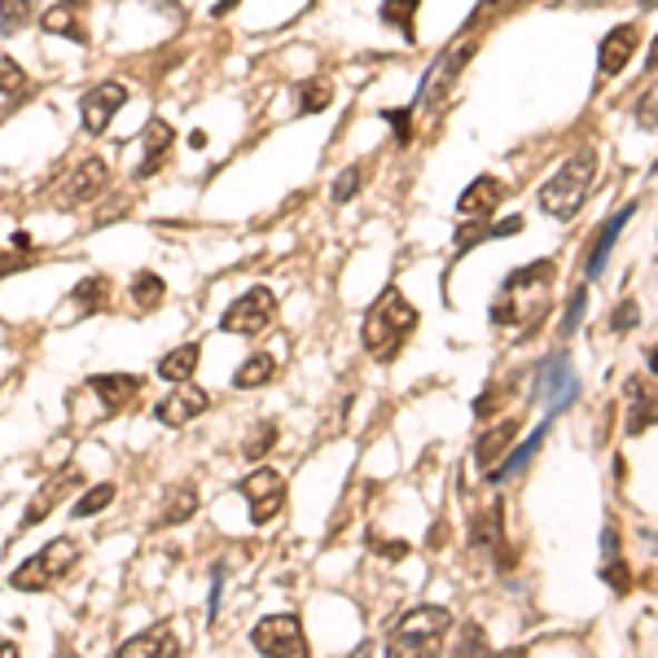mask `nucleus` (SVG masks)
I'll return each instance as SVG.
<instances>
[{
  "mask_svg": "<svg viewBox=\"0 0 658 658\" xmlns=\"http://www.w3.org/2000/svg\"><path fill=\"white\" fill-rule=\"evenodd\" d=\"M110 501H115V483H97V488H88V492L71 505V518H92V513L106 510Z\"/></svg>",
  "mask_w": 658,
  "mask_h": 658,
  "instance_id": "33",
  "label": "nucleus"
},
{
  "mask_svg": "<svg viewBox=\"0 0 658 658\" xmlns=\"http://www.w3.org/2000/svg\"><path fill=\"white\" fill-rule=\"evenodd\" d=\"M106 298H110V282L106 277H84L71 291V303H79V312H97V307H106Z\"/></svg>",
  "mask_w": 658,
  "mask_h": 658,
  "instance_id": "30",
  "label": "nucleus"
},
{
  "mask_svg": "<svg viewBox=\"0 0 658 658\" xmlns=\"http://www.w3.org/2000/svg\"><path fill=\"white\" fill-rule=\"evenodd\" d=\"M470 53H474V40H465V45H456V49L439 53L435 67H431V71H426V79H422V97H418V101L435 106L439 97H448V92H452V84H456V75L465 71Z\"/></svg>",
  "mask_w": 658,
  "mask_h": 658,
  "instance_id": "12",
  "label": "nucleus"
},
{
  "mask_svg": "<svg viewBox=\"0 0 658 658\" xmlns=\"http://www.w3.org/2000/svg\"><path fill=\"white\" fill-rule=\"evenodd\" d=\"M361 189V167H347L338 180H334V203H352Z\"/></svg>",
  "mask_w": 658,
  "mask_h": 658,
  "instance_id": "41",
  "label": "nucleus"
},
{
  "mask_svg": "<svg viewBox=\"0 0 658 658\" xmlns=\"http://www.w3.org/2000/svg\"><path fill=\"white\" fill-rule=\"evenodd\" d=\"M501 501H492L488 510L474 513V531H470V540H474V549H488V553H497V549H505V536H501Z\"/></svg>",
  "mask_w": 658,
  "mask_h": 658,
  "instance_id": "22",
  "label": "nucleus"
},
{
  "mask_svg": "<svg viewBox=\"0 0 658 658\" xmlns=\"http://www.w3.org/2000/svg\"><path fill=\"white\" fill-rule=\"evenodd\" d=\"M422 9V0H382V22L400 27L404 40H413V13Z\"/></svg>",
  "mask_w": 658,
  "mask_h": 658,
  "instance_id": "31",
  "label": "nucleus"
},
{
  "mask_svg": "<svg viewBox=\"0 0 658 658\" xmlns=\"http://www.w3.org/2000/svg\"><path fill=\"white\" fill-rule=\"evenodd\" d=\"M382 119H386V124H395V137H400V141H409V124H413V110H386Z\"/></svg>",
  "mask_w": 658,
  "mask_h": 658,
  "instance_id": "44",
  "label": "nucleus"
},
{
  "mask_svg": "<svg viewBox=\"0 0 658 658\" xmlns=\"http://www.w3.org/2000/svg\"><path fill=\"white\" fill-rule=\"evenodd\" d=\"M233 4H237V0H224V4H219V13H224V9H233Z\"/></svg>",
  "mask_w": 658,
  "mask_h": 658,
  "instance_id": "49",
  "label": "nucleus"
},
{
  "mask_svg": "<svg viewBox=\"0 0 658 658\" xmlns=\"http://www.w3.org/2000/svg\"><path fill=\"white\" fill-rule=\"evenodd\" d=\"M79 562V544H75L71 536H62V540H53V544H45L36 558H27L13 576H9V585L18 588V592H36V588H49L58 585V580H67L71 576V567Z\"/></svg>",
  "mask_w": 658,
  "mask_h": 658,
  "instance_id": "4",
  "label": "nucleus"
},
{
  "mask_svg": "<svg viewBox=\"0 0 658 658\" xmlns=\"http://www.w3.org/2000/svg\"><path fill=\"white\" fill-rule=\"evenodd\" d=\"M637 124L658 132V88H646V97L637 101Z\"/></svg>",
  "mask_w": 658,
  "mask_h": 658,
  "instance_id": "40",
  "label": "nucleus"
},
{
  "mask_svg": "<svg viewBox=\"0 0 658 658\" xmlns=\"http://www.w3.org/2000/svg\"><path fill=\"white\" fill-rule=\"evenodd\" d=\"M501 194H505V185H501L497 176H479L474 185H465V194H461V203H456V212H461V219L492 216V207L501 203Z\"/></svg>",
  "mask_w": 658,
  "mask_h": 658,
  "instance_id": "17",
  "label": "nucleus"
},
{
  "mask_svg": "<svg viewBox=\"0 0 658 658\" xmlns=\"http://www.w3.org/2000/svg\"><path fill=\"white\" fill-rule=\"evenodd\" d=\"M646 365H650V373L658 377V347H650V352H646Z\"/></svg>",
  "mask_w": 658,
  "mask_h": 658,
  "instance_id": "46",
  "label": "nucleus"
},
{
  "mask_svg": "<svg viewBox=\"0 0 658 658\" xmlns=\"http://www.w3.org/2000/svg\"><path fill=\"white\" fill-rule=\"evenodd\" d=\"M106 185H110V163L92 154V158L75 163L71 176L58 185V203H62V207H84V203L101 198V194H106Z\"/></svg>",
  "mask_w": 658,
  "mask_h": 658,
  "instance_id": "9",
  "label": "nucleus"
},
{
  "mask_svg": "<svg viewBox=\"0 0 658 658\" xmlns=\"http://www.w3.org/2000/svg\"><path fill=\"white\" fill-rule=\"evenodd\" d=\"M273 316H277V294L268 291V286H255V291L237 294L233 303H228V312L219 316V330L224 334H264L268 325H273Z\"/></svg>",
  "mask_w": 658,
  "mask_h": 658,
  "instance_id": "5",
  "label": "nucleus"
},
{
  "mask_svg": "<svg viewBox=\"0 0 658 658\" xmlns=\"http://www.w3.org/2000/svg\"><path fill=\"white\" fill-rule=\"evenodd\" d=\"M522 228V219L510 216V219H501V224H479V228H465L461 237H456V255H465L470 246H479V242H488V237H513Z\"/></svg>",
  "mask_w": 658,
  "mask_h": 658,
  "instance_id": "28",
  "label": "nucleus"
},
{
  "mask_svg": "<svg viewBox=\"0 0 658 658\" xmlns=\"http://www.w3.org/2000/svg\"><path fill=\"white\" fill-rule=\"evenodd\" d=\"M641 325V307H637V298H623L615 312H610V330L615 334H628V330H637Z\"/></svg>",
  "mask_w": 658,
  "mask_h": 658,
  "instance_id": "38",
  "label": "nucleus"
},
{
  "mask_svg": "<svg viewBox=\"0 0 658 658\" xmlns=\"http://www.w3.org/2000/svg\"><path fill=\"white\" fill-rule=\"evenodd\" d=\"M18 655V646H13V641H0V658H13Z\"/></svg>",
  "mask_w": 658,
  "mask_h": 658,
  "instance_id": "47",
  "label": "nucleus"
},
{
  "mask_svg": "<svg viewBox=\"0 0 658 658\" xmlns=\"http://www.w3.org/2000/svg\"><path fill=\"white\" fill-rule=\"evenodd\" d=\"M0 92H4V97H22V92H27V71H22L9 53H0Z\"/></svg>",
  "mask_w": 658,
  "mask_h": 658,
  "instance_id": "37",
  "label": "nucleus"
},
{
  "mask_svg": "<svg viewBox=\"0 0 658 658\" xmlns=\"http://www.w3.org/2000/svg\"><path fill=\"white\" fill-rule=\"evenodd\" d=\"M513 439H518V418H505V422H497L492 431H483V435L474 439V461H479L483 474H492L510 456Z\"/></svg>",
  "mask_w": 658,
  "mask_h": 658,
  "instance_id": "15",
  "label": "nucleus"
},
{
  "mask_svg": "<svg viewBox=\"0 0 658 658\" xmlns=\"http://www.w3.org/2000/svg\"><path fill=\"white\" fill-rule=\"evenodd\" d=\"M198 361H203V347H198V343H180L176 352H167V356L158 361V377H163V382H189Z\"/></svg>",
  "mask_w": 658,
  "mask_h": 658,
  "instance_id": "23",
  "label": "nucleus"
},
{
  "mask_svg": "<svg viewBox=\"0 0 658 658\" xmlns=\"http://www.w3.org/2000/svg\"><path fill=\"white\" fill-rule=\"evenodd\" d=\"M448 632H452V615L443 606H418L386 632V650L391 655H435Z\"/></svg>",
  "mask_w": 658,
  "mask_h": 658,
  "instance_id": "3",
  "label": "nucleus"
},
{
  "mask_svg": "<svg viewBox=\"0 0 658 658\" xmlns=\"http://www.w3.org/2000/svg\"><path fill=\"white\" fill-rule=\"evenodd\" d=\"M194 513H198V492H194V483H180L171 492V501L163 505V513L154 518V527H176V522H189Z\"/></svg>",
  "mask_w": 658,
  "mask_h": 658,
  "instance_id": "26",
  "label": "nucleus"
},
{
  "mask_svg": "<svg viewBox=\"0 0 658 658\" xmlns=\"http://www.w3.org/2000/svg\"><path fill=\"white\" fill-rule=\"evenodd\" d=\"M413 330H418V307L400 291H382L377 303L369 307L361 338H365V352L377 365H391V361L404 352V338H409Z\"/></svg>",
  "mask_w": 658,
  "mask_h": 658,
  "instance_id": "1",
  "label": "nucleus"
},
{
  "mask_svg": "<svg viewBox=\"0 0 658 658\" xmlns=\"http://www.w3.org/2000/svg\"><path fill=\"white\" fill-rule=\"evenodd\" d=\"M637 45H641V27L637 22H623V27L606 31L601 36V49H597V71L606 75V79L623 75L628 62H632V53H637Z\"/></svg>",
  "mask_w": 658,
  "mask_h": 658,
  "instance_id": "11",
  "label": "nucleus"
},
{
  "mask_svg": "<svg viewBox=\"0 0 658 658\" xmlns=\"http://www.w3.org/2000/svg\"><path fill=\"white\" fill-rule=\"evenodd\" d=\"M544 282H553V259H540V264H527V268H518L505 277V291H522V286H544Z\"/></svg>",
  "mask_w": 658,
  "mask_h": 658,
  "instance_id": "34",
  "label": "nucleus"
},
{
  "mask_svg": "<svg viewBox=\"0 0 658 658\" xmlns=\"http://www.w3.org/2000/svg\"><path fill=\"white\" fill-rule=\"evenodd\" d=\"M650 71H658V40H655V49H650Z\"/></svg>",
  "mask_w": 658,
  "mask_h": 658,
  "instance_id": "48",
  "label": "nucleus"
},
{
  "mask_svg": "<svg viewBox=\"0 0 658 658\" xmlns=\"http://www.w3.org/2000/svg\"><path fill=\"white\" fill-rule=\"evenodd\" d=\"M330 101H334V88H330L325 79H312V84H303V97H298V115H312V110H330Z\"/></svg>",
  "mask_w": 658,
  "mask_h": 658,
  "instance_id": "36",
  "label": "nucleus"
},
{
  "mask_svg": "<svg viewBox=\"0 0 658 658\" xmlns=\"http://www.w3.org/2000/svg\"><path fill=\"white\" fill-rule=\"evenodd\" d=\"M601 558H606V562L619 558V527H615V522H606V531H601Z\"/></svg>",
  "mask_w": 658,
  "mask_h": 658,
  "instance_id": "43",
  "label": "nucleus"
},
{
  "mask_svg": "<svg viewBox=\"0 0 658 658\" xmlns=\"http://www.w3.org/2000/svg\"><path fill=\"white\" fill-rule=\"evenodd\" d=\"M167 298V286H163V277L158 273H149V268H141L137 277H132V303L141 307V312H154L158 303Z\"/></svg>",
  "mask_w": 658,
  "mask_h": 658,
  "instance_id": "29",
  "label": "nucleus"
},
{
  "mask_svg": "<svg viewBox=\"0 0 658 658\" xmlns=\"http://www.w3.org/2000/svg\"><path fill=\"white\" fill-rule=\"evenodd\" d=\"M585 307H588V291L580 286V291L571 294V303H567V316H562V338H571V334L580 330V321H585Z\"/></svg>",
  "mask_w": 658,
  "mask_h": 658,
  "instance_id": "39",
  "label": "nucleus"
},
{
  "mask_svg": "<svg viewBox=\"0 0 658 658\" xmlns=\"http://www.w3.org/2000/svg\"><path fill=\"white\" fill-rule=\"evenodd\" d=\"M544 435H549V422H544V426H536V431H531V439H527V443H522L513 456H505V461H501V470H492V483H510V479H518V474L527 470V461L540 452Z\"/></svg>",
  "mask_w": 658,
  "mask_h": 658,
  "instance_id": "25",
  "label": "nucleus"
},
{
  "mask_svg": "<svg viewBox=\"0 0 658 658\" xmlns=\"http://www.w3.org/2000/svg\"><path fill=\"white\" fill-rule=\"evenodd\" d=\"M36 18V0H0V31L13 36Z\"/></svg>",
  "mask_w": 658,
  "mask_h": 658,
  "instance_id": "32",
  "label": "nucleus"
},
{
  "mask_svg": "<svg viewBox=\"0 0 658 658\" xmlns=\"http://www.w3.org/2000/svg\"><path fill=\"white\" fill-rule=\"evenodd\" d=\"M75 483H79V470H62V474H58V479H53V483L40 492V501H31V505H27V513H22V527H36V522H45V518H49V505L62 497V488H75Z\"/></svg>",
  "mask_w": 658,
  "mask_h": 658,
  "instance_id": "27",
  "label": "nucleus"
},
{
  "mask_svg": "<svg viewBox=\"0 0 658 658\" xmlns=\"http://www.w3.org/2000/svg\"><path fill=\"white\" fill-rule=\"evenodd\" d=\"M141 137H146V163L137 167V176L146 180V176H154L163 167V154L176 146V128H167V119H149Z\"/></svg>",
  "mask_w": 658,
  "mask_h": 658,
  "instance_id": "21",
  "label": "nucleus"
},
{
  "mask_svg": "<svg viewBox=\"0 0 658 658\" xmlns=\"http://www.w3.org/2000/svg\"><path fill=\"white\" fill-rule=\"evenodd\" d=\"M273 443H277V422H259L255 435L242 443V456H246V461H259V456L273 452Z\"/></svg>",
  "mask_w": 658,
  "mask_h": 658,
  "instance_id": "35",
  "label": "nucleus"
},
{
  "mask_svg": "<svg viewBox=\"0 0 658 658\" xmlns=\"http://www.w3.org/2000/svg\"><path fill=\"white\" fill-rule=\"evenodd\" d=\"M27 259H9V255H0V273H18Z\"/></svg>",
  "mask_w": 658,
  "mask_h": 658,
  "instance_id": "45",
  "label": "nucleus"
},
{
  "mask_svg": "<svg viewBox=\"0 0 658 658\" xmlns=\"http://www.w3.org/2000/svg\"><path fill=\"white\" fill-rule=\"evenodd\" d=\"M242 497L251 505L255 527H268L282 513V505H286V479L277 470H255V474L242 479Z\"/></svg>",
  "mask_w": 658,
  "mask_h": 658,
  "instance_id": "8",
  "label": "nucleus"
},
{
  "mask_svg": "<svg viewBox=\"0 0 658 658\" xmlns=\"http://www.w3.org/2000/svg\"><path fill=\"white\" fill-rule=\"evenodd\" d=\"M628 400H632V409H628V431H632V435H646L658 422V391H650L641 377H628Z\"/></svg>",
  "mask_w": 658,
  "mask_h": 658,
  "instance_id": "19",
  "label": "nucleus"
},
{
  "mask_svg": "<svg viewBox=\"0 0 658 658\" xmlns=\"http://www.w3.org/2000/svg\"><path fill=\"white\" fill-rule=\"evenodd\" d=\"M207 409H212V395H207L203 386H194V382H176V391L163 395V400L154 404V418H158L163 426H189V422L203 418Z\"/></svg>",
  "mask_w": 658,
  "mask_h": 658,
  "instance_id": "10",
  "label": "nucleus"
},
{
  "mask_svg": "<svg viewBox=\"0 0 658 658\" xmlns=\"http://www.w3.org/2000/svg\"><path fill=\"white\" fill-rule=\"evenodd\" d=\"M513 4H522V0H483V4L470 13V27H479L488 13H505V9H513Z\"/></svg>",
  "mask_w": 658,
  "mask_h": 658,
  "instance_id": "42",
  "label": "nucleus"
},
{
  "mask_svg": "<svg viewBox=\"0 0 658 658\" xmlns=\"http://www.w3.org/2000/svg\"><path fill=\"white\" fill-rule=\"evenodd\" d=\"M597 149H580L576 158L562 163V171L540 189V212L553 219H576L585 212L588 194H592V180H597Z\"/></svg>",
  "mask_w": 658,
  "mask_h": 658,
  "instance_id": "2",
  "label": "nucleus"
},
{
  "mask_svg": "<svg viewBox=\"0 0 658 658\" xmlns=\"http://www.w3.org/2000/svg\"><path fill=\"white\" fill-rule=\"evenodd\" d=\"M632 216H637V203H632V207H623V212H615V216L601 224V237H597V246H592V255H588V277H592V282L606 273V259H610V251H615L619 233L632 224Z\"/></svg>",
  "mask_w": 658,
  "mask_h": 658,
  "instance_id": "18",
  "label": "nucleus"
},
{
  "mask_svg": "<svg viewBox=\"0 0 658 658\" xmlns=\"http://www.w3.org/2000/svg\"><path fill=\"white\" fill-rule=\"evenodd\" d=\"M540 395H544V409H549V413H562V409L576 404V395H580V377L571 373L567 352L553 356V361L544 365V373H540Z\"/></svg>",
  "mask_w": 658,
  "mask_h": 658,
  "instance_id": "13",
  "label": "nucleus"
},
{
  "mask_svg": "<svg viewBox=\"0 0 658 658\" xmlns=\"http://www.w3.org/2000/svg\"><path fill=\"white\" fill-rule=\"evenodd\" d=\"M40 27L49 31V36H67L75 45H88V27H84V9L71 4V0H62V4H53V9H45V18H40Z\"/></svg>",
  "mask_w": 658,
  "mask_h": 658,
  "instance_id": "20",
  "label": "nucleus"
},
{
  "mask_svg": "<svg viewBox=\"0 0 658 658\" xmlns=\"http://www.w3.org/2000/svg\"><path fill=\"white\" fill-rule=\"evenodd\" d=\"M251 646L259 655H291L303 658L307 655V637H303V623L294 615H268L251 628Z\"/></svg>",
  "mask_w": 658,
  "mask_h": 658,
  "instance_id": "6",
  "label": "nucleus"
},
{
  "mask_svg": "<svg viewBox=\"0 0 658 658\" xmlns=\"http://www.w3.org/2000/svg\"><path fill=\"white\" fill-rule=\"evenodd\" d=\"M180 650H185V646H180L176 628H171V623H154L149 632L124 641V646H119V658H171V655H180Z\"/></svg>",
  "mask_w": 658,
  "mask_h": 658,
  "instance_id": "16",
  "label": "nucleus"
},
{
  "mask_svg": "<svg viewBox=\"0 0 658 658\" xmlns=\"http://www.w3.org/2000/svg\"><path fill=\"white\" fill-rule=\"evenodd\" d=\"M124 106H128V88H124L119 79L88 88V92L79 97V124H84V132H88V137H101V132L115 124V115H119Z\"/></svg>",
  "mask_w": 658,
  "mask_h": 658,
  "instance_id": "7",
  "label": "nucleus"
},
{
  "mask_svg": "<svg viewBox=\"0 0 658 658\" xmlns=\"http://www.w3.org/2000/svg\"><path fill=\"white\" fill-rule=\"evenodd\" d=\"M277 377V356H268V352H259V356H251V361H242L237 373H233V386L237 391H255V386H268Z\"/></svg>",
  "mask_w": 658,
  "mask_h": 658,
  "instance_id": "24",
  "label": "nucleus"
},
{
  "mask_svg": "<svg viewBox=\"0 0 658 658\" xmlns=\"http://www.w3.org/2000/svg\"><path fill=\"white\" fill-rule=\"evenodd\" d=\"M88 386L97 391V400H101L106 413H124L146 391V377H137V373H92Z\"/></svg>",
  "mask_w": 658,
  "mask_h": 658,
  "instance_id": "14",
  "label": "nucleus"
}]
</instances>
